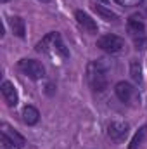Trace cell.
Returning <instances> with one entry per match:
<instances>
[{
	"label": "cell",
	"mask_w": 147,
	"mask_h": 149,
	"mask_svg": "<svg viewBox=\"0 0 147 149\" xmlns=\"http://www.w3.org/2000/svg\"><path fill=\"white\" fill-rule=\"evenodd\" d=\"M17 70L24 74V76L31 78V80H42L45 76V68H43V64L40 61H37V59H28V57L21 59L17 63Z\"/></svg>",
	"instance_id": "obj_3"
},
{
	"label": "cell",
	"mask_w": 147,
	"mask_h": 149,
	"mask_svg": "<svg viewBox=\"0 0 147 149\" xmlns=\"http://www.w3.org/2000/svg\"><path fill=\"white\" fill-rule=\"evenodd\" d=\"M0 2H2V3H7V2H9V0H0Z\"/></svg>",
	"instance_id": "obj_20"
},
{
	"label": "cell",
	"mask_w": 147,
	"mask_h": 149,
	"mask_svg": "<svg viewBox=\"0 0 147 149\" xmlns=\"http://www.w3.org/2000/svg\"><path fill=\"white\" fill-rule=\"evenodd\" d=\"M0 92H2V97L3 101L7 102L9 108H16L17 102H19V95H17V90L16 87L9 81V80H3L2 85H0Z\"/></svg>",
	"instance_id": "obj_6"
},
{
	"label": "cell",
	"mask_w": 147,
	"mask_h": 149,
	"mask_svg": "<svg viewBox=\"0 0 147 149\" xmlns=\"http://www.w3.org/2000/svg\"><path fill=\"white\" fill-rule=\"evenodd\" d=\"M146 135H147V125H142V127L139 128V132H135L133 139L130 141V146H128V149H139V148H140V144L144 142Z\"/></svg>",
	"instance_id": "obj_14"
},
{
	"label": "cell",
	"mask_w": 147,
	"mask_h": 149,
	"mask_svg": "<svg viewBox=\"0 0 147 149\" xmlns=\"http://www.w3.org/2000/svg\"><path fill=\"white\" fill-rule=\"evenodd\" d=\"M21 116H23V121L28 127H33V125H37L38 121H40V111H38L35 106H30V104L23 108Z\"/></svg>",
	"instance_id": "obj_11"
},
{
	"label": "cell",
	"mask_w": 147,
	"mask_h": 149,
	"mask_svg": "<svg viewBox=\"0 0 147 149\" xmlns=\"http://www.w3.org/2000/svg\"><path fill=\"white\" fill-rule=\"evenodd\" d=\"M128 130H130L128 123H123V121H111L107 125V135H109L111 141H114V142L125 141L126 135H128Z\"/></svg>",
	"instance_id": "obj_5"
},
{
	"label": "cell",
	"mask_w": 147,
	"mask_h": 149,
	"mask_svg": "<svg viewBox=\"0 0 147 149\" xmlns=\"http://www.w3.org/2000/svg\"><path fill=\"white\" fill-rule=\"evenodd\" d=\"M0 128H2V134H3L5 137H9V141L16 146V149H23L26 146V139H24L17 130H14L9 123H2Z\"/></svg>",
	"instance_id": "obj_7"
},
{
	"label": "cell",
	"mask_w": 147,
	"mask_h": 149,
	"mask_svg": "<svg viewBox=\"0 0 147 149\" xmlns=\"http://www.w3.org/2000/svg\"><path fill=\"white\" fill-rule=\"evenodd\" d=\"M97 47H99L101 50L107 52V54H118V52L123 50L125 40L121 37H118V35L109 33V35H104V37H101L97 40Z\"/></svg>",
	"instance_id": "obj_4"
},
{
	"label": "cell",
	"mask_w": 147,
	"mask_h": 149,
	"mask_svg": "<svg viewBox=\"0 0 147 149\" xmlns=\"http://www.w3.org/2000/svg\"><path fill=\"white\" fill-rule=\"evenodd\" d=\"M9 26H10V30H12V33L16 37H19V38L26 37V23H24L23 17H19V16L9 17Z\"/></svg>",
	"instance_id": "obj_12"
},
{
	"label": "cell",
	"mask_w": 147,
	"mask_h": 149,
	"mask_svg": "<svg viewBox=\"0 0 147 149\" xmlns=\"http://www.w3.org/2000/svg\"><path fill=\"white\" fill-rule=\"evenodd\" d=\"M118 5H121V7H133V5H137V3H140L142 0H114Z\"/></svg>",
	"instance_id": "obj_17"
},
{
	"label": "cell",
	"mask_w": 147,
	"mask_h": 149,
	"mask_svg": "<svg viewBox=\"0 0 147 149\" xmlns=\"http://www.w3.org/2000/svg\"><path fill=\"white\" fill-rule=\"evenodd\" d=\"M146 12H147V0H146Z\"/></svg>",
	"instance_id": "obj_21"
},
{
	"label": "cell",
	"mask_w": 147,
	"mask_h": 149,
	"mask_svg": "<svg viewBox=\"0 0 147 149\" xmlns=\"http://www.w3.org/2000/svg\"><path fill=\"white\" fill-rule=\"evenodd\" d=\"M74 17H76V21H78V24L87 31V33H97V23L92 19V16L90 14H87L85 10H74Z\"/></svg>",
	"instance_id": "obj_8"
},
{
	"label": "cell",
	"mask_w": 147,
	"mask_h": 149,
	"mask_svg": "<svg viewBox=\"0 0 147 149\" xmlns=\"http://www.w3.org/2000/svg\"><path fill=\"white\" fill-rule=\"evenodd\" d=\"M0 149H16V146L9 141V137H5L2 134V137H0Z\"/></svg>",
	"instance_id": "obj_16"
},
{
	"label": "cell",
	"mask_w": 147,
	"mask_h": 149,
	"mask_svg": "<svg viewBox=\"0 0 147 149\" xmlns=\"http://www.w3.org/2000/svg\"><path fill=\"white\" fill-rule=\"evenodd\" d=\"M35 50L38 54H49L52 57H61V59H68L69 57V50L64 45L62 37L59 31H50L42 38L35 45Z\"/></svg>",
	"instance_id": "obj_1"
},
{
	"label": "cell",
	"mask_w": 147,
	"mask_h": 149,
	"mask_svg": "<svg viewBox=\"0 0 147 149\" xmlns=\"http://www.w3.org/2000/svg\"><path fill=\"white\" fill-rule=\"evenodd\" d=\"M87 80L94 92H104L107 88V66L102 61H90L87 66Z\"/></svg>",
	"instance_id": "obj_2"
},
{
	"label": "cell",
	"mask_w": 147,
	"mask_h": 149,
	"mask_svg": "<svg viewBox=\"0 0 147 149\" xmlns=\"http://www.w3.org/2000/svg\"><path fill=\"white\" fill-rule=\"evenodd\" d=\"M126 28H128V33L132 37H142L144 31H146V24L142 21V17L139 14H132L126 21Z\"/></svg>",
	"instance_id": "obj_9"
},
{
	"label": "cell",
	"mask_w": 147,
	"mask_h": 149,
	"mask_svg": "<svg viewBox=\"0 0 147 149\" xmlns=\"http://www.w3.org/2000/svg\"><path fill=\"white\" fill-rule=\"evenodd\" d=\"M94 9H95V12H97L104 21H107V23H111V21H112V23H116V21L119 19V16H118L116 12H112L111 9L104 7V5H99V3H97V5H94Z\"/></svg>",
	"instance_id": "obj_13"
},
{
	"label": "cell",
	"mask_w": 147,
	"mask_h": 149,
	"mask_svg": "<svg viewBox=\"0 0 147 149\" xmlns=\"http://www.w3.org/2000/svg\"><path fill=\"white\" fill-rule=\"evenodd\" d=\"M99 2H104V3H107V2H109V0H99Z\"/></svg>",
	"instance_id": "obj_19"
},
{
	"label": "cell",
	"mask_w": 147,
	"mask_h": 149,
	"mask_svg": "<svg viewBox=\"0 0 147 149\" xmlns=\"http://www.w3.org/2000/svg\"><path fill=\"white\" fill-rule=\"evenodd\" d=\"M130 76L135 83H142V66L137 59L130 61Z\"/></svg>",
	"instance_id": "obj_15"
},
{
	"label": "cell",
	"mask_w": 147,
	"mask_h": 149,
	"mask_svg": "<svg viewBox=\"0 0 147 149\" xmlns=\"http://www.w3.org/2000/svg\"><path fill=\"white\" fill-rule=\"evenodd\" d=\"M114 92H116V97H118L121 102L128 104V102L132 101L133 94H135V88H133L128 81H118L116 87H114Z\"/></svg>",
	"instance_id": "obj_10"
},
{
	"label": "cell",
	"mask_w": 147,
	"mask_h": 149,
	"mask_svg": "<svg viewBox=\"0 0 147 149\" xmlns=\"http://www.w3.org/2000/svg\"><path fill=\"white\" fill-rule=\"evenodd\" d=\"M40 2H43V3H49V2H50V0H40Z\"/></svg>",
	"instance_id": "obj_18"
}]
</instances>
